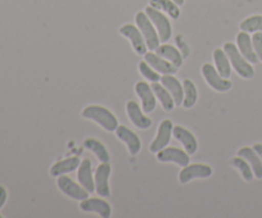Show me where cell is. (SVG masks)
I'll return each mask as SVG.
<instances>
[{"mask_svg":"<svg viewBox=\"0 0 262 218\" xmlns=\"http://www.w3.org/2000/svg\"><path fill=\"white\" fill-rule=\"evenodd\" d=\"M235 44H237L238 49H239L241 54L247 59L250 63L256 64L258 63V58L257 54H256L255 49H253V44H252V36H250V33L245 32V31H241L238 32L237 38H235Z\"/></svg>","mask_w":262,"mask_h":218,"instance_id":"ac0fdd59","label":"cell"},{"mask_svg":"<svg viewBox=\"0 0 262 218\" xmlns=\"http://www.w3.org/2000/svg\"><path fill=\"white\" fill-rule=\"evenodd\" d=\"M252 44H253V49H255L256 54H257L258 61L262 63V32L261 31L253 33Z\"/></svg>","mask_w":262,"mask_h":218,"instance_id":"d6a6232c","label":"cell"},{"mask_svg":"<svg viewBox=\"0 0 262 218\" xmlns=\"http://www.w3.org/2000/svg\"><path fill=\"white\" fill-rule=\"evenodd\" d=\"M81 115L83 118H86V120L97 123L100 127L104 128L105 131H109V132L115 131L118 126H119L117 115H115L112 110L107 109L106 107H102V105H87V107L82 110Z\"/></svg>","mask_w":262,"mask_h":218,"instance_id":"6da1fadb","label":"cell"},{"mask_svg":"<svg viewBox=\"0 0 262 218\" xmlns=\"http://www.w3.org/2000/svg\"><path fill=\"white\" fill-rule=\"evenodd\" d=\"M79 164H81V161L78 156H69V158L61 159L50 167V176L59 177L61 174L72 173L73 171L78 169Z\"/></svg>","mask_w":262,"mask_h":218,"instance_id":"44dd1931","label":"cell"},{"mask_svg":"<svg viewBox=\"0 0 262 218\" xmlns=\"http://www.w3.org/2000/svg\"><path fill=\"white\" fill-rule=\"evenodd\" d=\"M125 112H127L128 118L133 123V126H136L140 130H147V128H150L152 126V120L146 115V113L143 112L141 105L137 102H135V100L127 102V104H125Z\"/></svg>","mask_w":262,"mask_h":218,"instance_id":"7c38bea8","label":"cell"},{"mask_svg":"<svg viewBox=\"0 0 262 218\" xmlns=\"http://www.w3.org/2000/svg\"><path fill=\"white\" fill-rule=\"evenodd\" d=\"M173 122L170 120H163L159 125L158 131H156V135L154 137V140L150 144V151L151 153H158L161 149L166 148L169 145L171 140V136H173Z\"/></svg>","mask_w":262,"mask_h":218,"instance_id":"9c48e42d","label":"cell"},{"mask_svg":"<svg viewBox=\"0 0 262 218\" xmlns=\"http://www.w3.org/2000/svg\"><path fill=\"white\" fill-rule=\"evenodd\" d=\"M201 73L204 76L206 84L211 87L214 91L228 92L233 87V82L229 78H224L217 72L214 64L204 63L201 67Z\"/></svg>","mask_w":262,"mask_h":218,"instance_id":"277c9868","label":"cell"},{"mask_svg":"<svg viewBox=\"0 0 262 218\" xmlns=\"http://www.w3.org/2000/svg\"><path fill=\"white\" fill-rule=\"evenodd\" d=\"M174 3H176L177 5H179V7H182V5L184 4V2H186V0H173Z\"/></svg>","mask_w":262,"mask_h":218,"instance_id":"d590c367","label":"cell"},{"mask_svg":"<svg viewBox=\"0 0 262 218\" xmlns=\"http://www.w3.org/2000/svg\"><path fill=\"white\" fill-rule=\"evenodd\" d=\"M252 148L255 149V151H256V153L258 154V156H260V158H261V161H262V144H261V143H257V144H255V145H253Z\"/></svg>","mask_w":262,"mask_h":218,"instance_id":"e575fe53","label":"cell"},{"mask_svg":"<svg viewBox=\"0 0 262 218\" xmlns=\"http://www.w3.org/2000/svg\"><path fill=\"white\" fill-rule=\"evenodd\" d=\"M112 174V166L109 162H101L95 171V191L101 197H109L110 191L109 179Z\"/></svg>","mask_w":262,"mask_h":218,"instance_id":"30bf717a","label":"cell"},{"mask_svg":"<svg viewBox=\"0 0 262 218\" xmlns=\"http://www.w3.org/2000/svg\"><path fill=\"white\" fill-rule=\"evenodd\" d=\"M56 186H58V189L60 190L64 195H67V196L71 197V199L81 202V200L89 197L90 192L87 191L79 182L77 184V182H74L73 180H72L71 177L67 176V174H61V176L56 177Z\"/></svg>","mask_w":262,"mask_h":218,"instance_id":"52a82bcc","label":"cell"},{"mask_svg":"<svg viewBox=\"0 0 262 218\" xmlns=\"http://www.w3.org/2000/svg\"><path fill=\"white\" fill-rule=\"evenodd\" d=\"M115 135H117V137L119 138L120 141H123V143L127 145V149L128 151H129L130 155H137L141 151V149H142V141H141L140 136L136 132H133V131L130 130L129 127H127V126H118L117 130H115Z\"/></svg>","mask_w":262,"mask_h":218,"instance_id":"4fadbf2b","label":"cell"},{"mask_svg":"<svg viewBox=\"0 0 262 218\" xmlns=\"http://www.w3.org/2000/svg\"><path fill=\"white\" fill-rule=\"evenodd\" d=\"M79 209L87 213H96L101 218H109L112 215V205L101 197H86L81 200Z\"/></svg>","mask_w":262,"mask_h":218,"instance_id":"5bb4252c","label":"cell"},{"mask_svg":"<svg viewBox=\"0 0 262 218\" xmlns=\"http://www.w3.org/2000/svg\"><path fill=\"white\" fill-rule=\"evenodd\" d=\"M237 155L242 156V158H245L250 163L256 179H262V161L260 156H258V154L255 151V149L250 148V146H242L237 151Z\"/></svg>","mask_w":262,"mask_h":218,"instance_id":"7402d4cb","label":"cell"},{"mask_svg":"<svg viewBox=\"0 0 262 218\" xmlns=\"http://www.w3.org/2000/svg\"><path fill=\"white\" fill-rule=\"evenodd\" d=\"M212 58H214L215 68L217 69L220 74H222L224 78H230L232 76V63H230V59L228 56V54L225 53V50L223 48L215 49L214 53H212Z\"/></svg>","mask_w":262,"mask_h":218,"instance_id":"603a6c76","label":"cell"},{"mask_svg":"<svg viewBox=\"0 0 262 218\" xmlns=\"http://www.w3.org/2000/svg\"><path fill=\"white\" fill-rule=\"evenodd\" d=\"M173 136L179 144H182L183 149L189 154V155L196 153L197 149H199V143H197L196 136H194L191 131L187 130L186 127H183V126H174Z\"/></svg>","mask_w":262,"mask_h":218,"instance_id":"2e32d148","label":"cell"},{"mask_svg":"<svg viewBox=\"0 0 262 218\" xmlns=\"http://www.w3.org/2000/svg\"><path fill=\"white\" fill-rule=\"evenodd\" d=\"M151 87H152L154 92H155L156 99L160 102L163 109H165L166 112H170V110H173L177 107L171 94L161 82H154V84H151Z\"/></svg>","mask_w":262,"mask_h":218,"instance_id":"d4e9b609","label":"cell"},{"mask_svg":"<svg viewBox=\"0 0 262 218\" xmlns=\"http://www.w3.org/2000/svg\"><path fill=\"white\" fill-rule=\"evenodd\" d=\"M145 12L151 19V22L154 23V26H155L156 31L159 33V37H160V43H168L171 38V36H173V27H171L170 21L166 17L165 13L155 9L151 5L146 7Z\"/></svg>","mask_w":262,"mask_h":218,"instance_id":"3957f363","label":"cell"},{"mask_svg":"<svg viewBox=\"0 0 262 218\" xmlns=\"http://www.w3.org/2000/svg\"><path fill=\"white\" fill-rule=\"evenodd\" d=\"M176 46L179 49V51H181L184 59L188 58L189 54H191V48H189V45L187 44V41L184 40L182 35H178L176 37Z\"/></svg>","mask_w":262,"mask_h":218,"instance_id":"1f68e13d","label":"cell"},{"mask_svg":"<svg viewBox=\"0 0 262 218\" xmlns=\"http://www.w3.org/2000/svg\"><path fill=\"white\" fill-rule=\"evenodd\" d=\"M156 159L161 163H176L179 167L188 166L191 158L189 154L183 149L176 148V146H166L156 153Z\"/></svg>","mask_w":262,"mask_h":218,"instance_id":"ba28073f","label":"cell"},{"mask_svg":"<svg viewBox=\"0 0 262 218\" xmlns=\"http://www.w3.org/2000/svg\"><path fill=\"white\" fill-rule=\"evenodd\" d=\"M160 82L168 89V91L170 92L174 102H176L177 107H182L184 97L183 84H182L174 74H163Z\"/></svg>","mask_w":262,"mask_h":218,"instance_id":"d6986e66","label":"cell"},{"mask_svg":"<svg viewBox=\"0 0 262 218\" xmlns=\"http://www.w3.org/2000/svg\"><path fill=\"white\" fill-rule=\"evenodd\" d=\"M143 56H145V61L147 62L155 71H158L161 76H163V74H176L179 69L178 67H176L173 63L166 61L165 58L158 55L155 51H147Z\"/></svg>","mask_w":262,"mask_h":218,"instance_id":"e0dca14e","label":"cell"},{"mask_svg":"<svg viewBox=\"0 0 262 218\" xmlns=\"http://www.w3.org/2000/svg\"><path fill=\"white\" fill-rule=\"evenodd\" d=\"M7 190H5V187L3 186V185H0V208L3 207V205L5 204V202H7Z\"/></svg>","mask_w":262,"mask_h":218,"instance_id":"836d02e7","label":"cell"},{"mask_svg":"<svg viewBox=\"0 0 262 218\" xmlns=\"http://www.w3.org/2000/svg\"><path fill=\"white\" fill-rule=\"evenodd\" d=\"M119 33L129 41L130 46H132V49L135 50L136 54L142 56L147 53V44H146L145 37H143L142 32H141L137 25L125 23V25H123L122 27L119 28Z\"/></svg>","mask_w":262,"mask_h":218,"instance_id":"8992f818","label":"cell"},{"mask_svg":"<svg viewBox=\"0 0 262 218\" xmlns=\"http://www.w3.org/2000/svg\"><path fill=\"white\" fill-rule=\"evenodd\" d=\"M155 53L158 54V55L165 58L166 61H169L170 63H173L174 66L178 67V68H181L182 64H183L184 58L177 46L169 45V44H166V43L160 44V45L156 48Z\"/></svg>","mask_w":262,"mask_h":218,"instance_id":"cb8c5ba5","label":"cell"},{"mask_svg":"<svg viewBox=\"0 0 262 218\" xmlns=\"http://www.w3.org/2000/svg\"><path fill=\"white\" fill-rule=\"evenodd\" d=\"M223 49H224L225 53L229 56L232 67L234 68V71L237 72L238 76H241L245 80H251L255 77V68L252 67V63H250V62L241 54L237 44L228 41V43L224 44Z\"/></svg>","mask_w":262,"mask_h":218,"instance_id":"7a4b0ae2","label":"cell"},{"mask_svg":"<svg viewBox=\"0 0 262 218\" xmlns=\"http://www.w3.org/2000/svg\"><path fill=\"white\" fill-rule=\"evenodd\" d=\"M239 28L241 31H245V32L248 33H255L258 32V31L262 32V15L256 14L246 18V19H243L241 22Z\"/></svg>","mask_w":262,"mask_h":218,"instance_id":"f546056e","label":"cell"},{"mask_svg":"<svg viewBox=\"0 0 262 218\" xmlns=\"http://www.w3.org/2000/svg\"><path fill=\"white\" fill-rule=\"evenodd\" d=\"M211 166L205 163H189L188 166L183 167L179 172V182L181 184H188L189 181L194 179H209L212 174Z\"/></svg>","mask_w":262,"mask_h":218,"instance_id":"8fae6325","label":"cell"},{"mask_svg":"<svg viewBox=\"0 0 262 218\" xmlns=\"http://www.w3.org/2000/svg\"><path fill=\"white\" fill-rule=\"evenodd\" d=\"M83 146L87 150L92 151L95 155L97 156L100 162H109L110 161V154L109 150L106 149V146L101 143L100 140L95 137H87L83 141Z\"/></svg>","mask_w":262,"mask_h":218,"instance_id":"484cf974","label":"cell"},{"mask_svg":"<svg viewBox=\"0 0 262 218\" xmlns=\"http://www.w3.org/2000/svg\"><path fill=\"white\" fill-rule=\"evenodd\" d=\"M77 180L89 192L95 191V174L92 173V162L83 159L77 171Z\"/></svg>","mask_w":262,"mask_h":218,"instance_id":"ffe728a7","label":"cell"},{"mask_svg":"<svg viewBox=\"0 0 262 218\" xmlns=\"http://www.w3.org/2000/svg\"><path fill=\"white\" fill-rule=\"evenodd\" d=\"M138 72H140V74L143 78L147 80L151 84H154V82H160L161 80V74L158 71H155L146 61H142L138 63Z\"/></svg>","mask_w":262,"mask_h":218,"instance_id":"4dcf8cb0","label":"cell"},{"mask_svg":"<svg viewBox=\"0 0 262 218\" xmlns=\"http://www.w3.org/2000/svg\"><path fill=\"white\" fill-rule=\"evenodd\" d=\"M150 5L160 12L165 13L173 19H178L181 15L179 5H177L173 0H150Z\"/></svg>","mask_w":262,"mask_h":218,"instance_id":"83f0119b","label":"cell"},{"mask_svg":"<svg viewBox=\"0 0 262 218\" xmlns=\"http://www.w3.org/2000/svg\"><path fill=\"white\" fill-rule=\"evenodd\" d=\"M229 164L233 167V168H235L238 172H239L241 176H242V179L245 180V181L250 182L255 179V173H253L250 163H248L245 158H242V156L239 155L234 156V158L230 159Z\"/></svg>","mask_w":262,"mask_h":218,"instance_id":"f1b7e54d","label":"cell"},{"mask_svg":"<svg viewBox=\"0 0 262 218\" xmlns=\"http://www.w3.org/2000/svg\"><path fill=\"white\" fill-rule=\"evenodd\" d=\"M183 90H184V97L183 104L182 107L184 109H191L196 105L197 100H199V91H197V86L192 80L186 78L183 81Z\"/></svg>","mask_w":262,"mask_h":218,"instance_id":"4316f807","label":"cell"},{"mask_svg":"<svg viewBox=\"0 0 262 218\" xmlns=\"http://www.w3.org/2000/svg\"><path fill=\"white\" fill-rule=\"evenodd\" d=\"M136 25L138 26L140 31L142 32L143 37H145L146 44H147V48L151 51H155L156 48L160 45V37H159V33L156 31L155 26L151 22V19L148 18V15L146 14V12H137L135 17Z\"/></svg>","mask_w":262,"mask_h":218,"instance_id":"5b68a950","label":"cell"},{"mask_svg":"<svg viewBox=\"0 0 262 218\" xmlns=\"http://www.w3.org/2000/svg\"><path fill=\"white\" fill-rule=\"evenodd\" d=\"M135 91L142 103V109L146 114L156 109V96L152 87L146 81H138L135 85Z\"/></svg>","mask_w":262,"mask_h":218,"instance_id":"9a60e30c","label":"cell"}]
</instances>
